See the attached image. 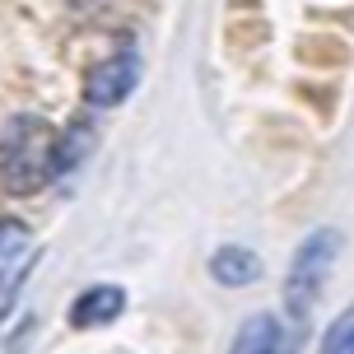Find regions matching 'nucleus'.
<instances>
[{"label":"nucleus","mask_w":354,"mask_h":354,"mask_svg":"<svg viewBox=\"0 0 354 354\" xmlns=\"http://www.w3.org/2000/svg\"><path fill=\"white\" fill-rule=\"evenodd\" d=\"M317 354H354V303L340 313L336 322H331V326H326Z\"/></svg>","instance_id":"1a4fd4ad"},{"label":"nucleus","mask_w":354,"mask_h":354,"mask_svg":"<svg viewBox=\"0 0 354 354\" xmlns=\"http://www.w3.org/2000/svg\"><path fill=\"white\" fill-rule=\"evenodd\" d=\"M336 257H340V233L336 229H317V233H308V238L299 243L294 261H289V270H284V313H289V322H294V331L308 326V313H313V303H317V294H322V284H326V275H331Z\"/></svg>","instance_id":"f03ea898"},{"label":"nucleus","mask_w":354,"mask_h":354,"mask_svg":"<svg viewBox=\"0 0 354 354\" xmlns=\"http://www.w3.org/2000/svg\"><path fill=\"white\" fill-rule=\"evenodd\" d=\"M33 233L19 219H0V289H15L24 280V270L33 266Z\"/></svg>","instance_id":"423d86ee"},{"label":"nucleus","mask_w":354,"mask_h":354,"mask_svg":"<svg viewBox=\"0 0 354 354\" xmlns=\"http://www.w3.org/2000/svg\"><path fill=\"white\" fill-rule=\"evenodd\" d=\"M136 84H140V52L136 47H117L107 61H98L84 75V103L88 107H117L122 98H131Z\"/></svg>","instance_id":"7ed1b4c3"},{"label":"nucleus","mask_w":354,"mask_h":354,"mask_svg":"<svg viewBox=\"0 0 354 354\" xmlns=\"http://www.w3.org/2000/svg\"><path fill=\"white\" fill-rule=\"evenodd\" d=\"M88 149H93V131H88V122L80 117V122H71L61 131V140H56V177H71L75 168L84 163Z\"/></svg>","instance_id":"6e6552de"},{"label":"nucleus","mask_w":354,"mask_h":354,"mask_svg":"<svg viewBox=\"0 0 354 354\" xmlns=\"http://www.w3.org/2000/svg\"><path fill=\"white\" fill-rule=\"evenodd\" d=\"M210 275L224 284V289H243V284L261 280V261H257V252H248V248H219L210 257Z\"/></svg>","instance_id":"0eeeda50"},{"label":"nucleus","mask_w":354,"mask_h":354,"mask_svg":"<svg viewBox=\"0 0 354 354\" xmlns=\"http://www.w3.org/2000/svg\"><path fill=\"white\" fill-rule=\"evenodd\" d=\"M294 345H299V331H289L270 313H257V317L243 322V331L233 336L229 354H294Z\"/></svg>","instance_id":"20e7f679"},{"label":"nucleus","mask_w":354,"mask_h":354,"mask_svg":"<svg viewBox=\"0 0 354 354\" xmlns=\"http://www.w3.org/2000/svg\"><path fill=\"white\" fill-rule=\"evenodd\" d=\"M122 308H126L122 284H88L84 294H75V303H71V326L75 331L107 326V322L122 317Z\"/></svg>","instance_id":"39448f33"},{"label":"nucleus","mask_w":354,"mask_h":354,"mask_svg":"<svg viewBox=\"0 0 354 354\" xmlns=\"http://www.w3.org/2000/svg\"><path fill=\"white\" fill-rule=\"evenodd\" d=\"M56 140L61 131L37 112H19L0 131V187L15 196H33L56 182Z\"/></svg>","instance_id":"f257e3e1"}]
</instances>
